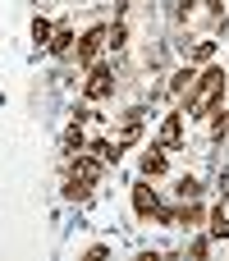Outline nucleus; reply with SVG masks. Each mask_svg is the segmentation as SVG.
<instances>
[{"instance_id": "1", "label": "nucleus", "mask_w": 229, "mask_h": 261, "mask_svg": "<svg viewBox=\"0 0 229 261\" xmlns=\"http://www.w3.org/2000/svg\"><path fill=\"white\" fill-rule=\"evenodd\" d=\"M225 92V69H207L202 78H193V92H188V115H207Z\"/></svg>"}, {"instance_id": "2", "label": "nucleus", "mask_w": 229, "mask_h": 261, "mask_svg": "<svg viewBox=\"0 0 229 261\" xmlns=\"http://www.w3.org/2000/svg\"><path fill=\"white\" fill-rule=\"evenodd\" d=\"M87 101H106L110 92H115V73L106 69V64H92V73H87Z\"/></svg>"}, {"instance_id": "3", "label": "nucleus", "mask_w": 229, "mask_h": 261, "mask_svg": "<svg viewBox=\"0 0 229 261\" xmlns=\"http://www.w3.org/2000/svg\"><path fill=\"white\" fill-rule=\"evenodd\" d=\"M106 41H110V28H92V32L78 41V64H92V60H96V50H101Z\"/></svg>"}, {"instance_id": "4", "label": "nucleus", "mask_w": 229, "mask_h": 261, "mask_svg": "<svg viewBox=\"0 0 229 261\" xmlns=\"http://www.w3.org/2000/svg\"><path fill=\"white\" fill-rule=\"evenodd\" d=\"M133 211H138V216H142V220H147V216H156V211H161V202H156V193H151V188H147V184H138V188H133Z\"/></svg>"}, {"instance_id": "5", "label": "nucleus", "mask_w": 229, "mask_h": 261, "mask_svg": "<svg viewBox=\"0 0 229 261\" xmlns=\"http://www.w3.org/2000/svg\"><path fill=\"white\" fill-rule=\"evenodd\" d=\"M184 142V115H165L161 124V147H179Z\"/></svg>"}, {"instance_id": "6", "label": "nucleus", "mask_w": 229, "mask_h": 261, "mask_svg": "<svg viewBox=\"0 0 229 261\" xmlns=\"http://www.w3.org/2000/svg\"><path fill=\"white\" fill-rule=\"evenodd\" d=\"M87 151H96V161H101V165H119V142H106V138H96Z\"/></svg>"}, {"instance_id": "7", "label": "nucleus", "mask_w": 229, "mask_h": 261, "mask_svg": "<svg viewBox=\"0 0 229 261\" xmlns=\"http://www.w3.org/2000/svg\"><path fill=\"white\" fill-rule=\"evenodd\" d=\"M87 184H92V179H87V174H78V170H73V174H69V184H64V197H73V202H83V197H87V193H92V188H87Z\"/></svg>"}, {"instance_id": "8", "label": "nucleus", "mask_w": 229, "mask_h": 261, "mask_svg": "<svg viewBox=\"0 0 229 261\" xmlns=\"http://www.w3.org/2000/svg\"><path fill=\"white\" fill-rule=\"evenodd\" d=\"M69 46H73V32H69V28H55V37L46 41L50 55H69Z\"/></svg>"}, {"instance_id": "9", "label": "nucleus", "mask_w": 229, "mask_h": 261, "mask_svg": "<svg viewBox=\"0 0 229 261\" xmlns=\"http://www.w3.org/2000/svg\"><path fill=\"white\" fill-rule=\"evenodd\" d=\"M64 151H69V156L87 151V138H83V128H78V124H69V128H64Z\"/></svg>"}, {"instance_id": "10", "label": "nucleus", "mask_w": 229, "mask_h": 261, "mask_svg": "<svg viewBox=\"0 0 229 261\" xmlns=\"http://www.w3.org/2000/svg\"><path fill=\"white\" fill-rule=\"evenodd\" d=\"M142 174H147V179L165 174V156H161V151H147V156H142Z\"/></svg>"}, {"instance_id": "11", "label": "nucleus", "mask_w": 229, "mask_h": 261, "mask_svg": "<svg viewBox=\"0 0 229 261\" xmlns=\"http://www.w3.org/2000/svg\"><path fill=\"white\" fill-rule=\"evenodd\" d=\"M211 239H229V220H225V206L211 211Z\"/></svg>"}, {"instance_id": "12", "label": "nucleus", "mask_w": 229, "mask_h": 261, "mask_svg": "<svg viewBox=\"0 0 229 261\" xmlns=\"http://www.w3.org/2000/svg\"><path fill=\"white\" fill-rule=\"evenodd\" d=\"M50 37H55V23H46V18H37V23H32V41H41V46H46Z\"/></svg>"}, {"instance_id": "13", "label": "nucleus", "mask_w": 229, "mask_h": 261, "mask_svg": "<svg viewBox=\"0 0 229 261\" xmlns=\"http://www.w3.org/2000/svg\"><path fill=\"white\" fill-rule=\"evenodd\" d=\"M197 193H202L197 179H179V197H184V202H197Z\"/></svg>"}, {"instance_id": "14", "label": "nucleus", "mask_w": 229, "mask_h": 261, "mask_svg": "<svg viewBox=\"0 0 229 261\" xmlns=\"http://www.w3.org/2000/svg\"><path fill=\"white\" fill-rule=\"evenodd\" d=\"M124 37H129V28H124V18H119V23H115V28H110V46H115V50H119V46H124Z\"/></svg>"}, {"instance_id": "15", "label": "nucleus", "mask_w": 229, "mask_h": 261, "mask_svg": "<svg viewBox=\"0 0 229 261\" xmlns=\"http://www.w3.org/2000/svg\"><path fill=\"white\" fill-rule=\"evenodd\" d=\"M211 55H216V41H197L193 46V60H211Z\"/></svg>"}, {"instance_id": "16", "label": "nucleus", "mask_w": 229, "mask_h": 261, "mask_svg": "<svg viewBox=\"0 0 229 261\" xmlns=\"http://www.w3.org/2000/svg\"><path fill=\"white\" fill-rule=\"evenodd\" d=\"M225 197H229V184H225Z\"/></svg>"}]
</instances>
